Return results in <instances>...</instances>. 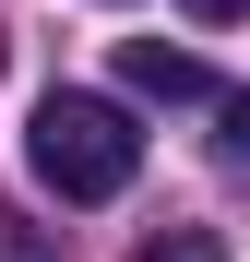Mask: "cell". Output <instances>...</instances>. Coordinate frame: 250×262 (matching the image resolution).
Returning <instances> with one entry per match:
<instances>
[{"instance_id":"6da1fadb","label":"cell","mask_w":250,"mask_h":262,"mask_svg":"<svg viewBox=\"0 0 250 262\" xmlns=\"http://www.w3.org/2000/svg\"><path fill=\"white\" fill-rule=\"evenodd\" d=\"M24 167H36L60 203H107V191H131V167H143V131L119 119L107 96H72V83H60V96L24 119Z\"/></svg>"},{"instance_id":"277c9868","label":"cell","mask_w":250,"mask_h":262,"mask_svg":"<svg viewBox=\"0 0 250 262\" xmlns=\"http://www.w3.org/2000/svg\"><path fill=\"white\" fill-rule=\"evenodd\" d=\"M215 155L250 179V96H215Z\"/></svg>"},{"instance_id":"7a4b0ae2","label":"cell","mask_w":250,"mask_h":262,"mask_svg":"<svg viewBox=\"0 0 250 262\" xmlns=\"http://www.w3.org/2000/svg\"><path fill=\"white\" fill-rule=\"evenodd\" d=\"M119 83H131V96H215V83H202V60H191V48H155V36H131V48H119Z\"/></svg>"},{"instance_id":"8992f818","label":"cell","mask_w":250,"mask_h":262,"mask_svg":"<svg viewBox=\"0 0 250 262\" xmlns=\"http://www.w3.org/2000/svg\"><path fill=\"white\" fill-rule=\"evenodd\" d=\"M12 262H60V250H36V238H12Z\"/></svg>"},{"instance_id":"3957f363","label":"cell","mask_w":250,"mask_h":262,"mask_svg":"<svg viewBox=\"0 0 250 262\" xmlns=\"http://www.w3.org/2000/svg\"><path fill=\"white\" fill-rule=\"evenodd\" d=\"M131 262H226V250H215V238H202V227H155V238H143Z\"/></svg>"},{"instance_id":"5b68a950","label":"cell","mask_w":250,"mask_h":262,"mask_svg":"<svg viewBox=\"0 0 250 262\" xmlns=\"http://www.w3.org/2000/svg\"><path fill=\"white\" fill-rule=\"evenodd\" d=\"M191 12H202V24H238V12H250V0H191Z\"/></svg>"}]
</instances>
